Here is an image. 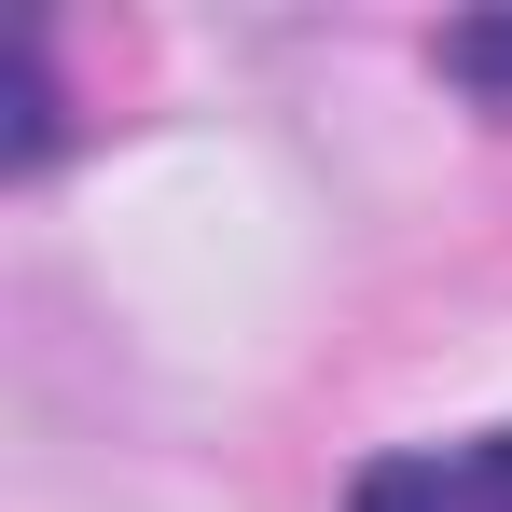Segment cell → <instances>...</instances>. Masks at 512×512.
<instances>
[{
  "label": "cell",
  "instance_id": "cell-1",
  "mask_svg": "<svg viewBox=\"0 0 512 512\" xmlns=\"http://www.w3.org/2000/svg\"><path fill=\"white\" fill-rule=\"evenodd\" d=\"M346 512H512V429H471V443H402L374 457Z\"/></svg>",
  "mask_w": 512,
  "mask_h": 512
},
{
  "label": "cell",
  "instance_id": "cell-2",
  "mask_svg": "<svg viewBox=\"0 0 512 512\" xmlns=\"http://www.w3.org/2000/svg\"><path fill=\"white\" fill-rule=\"evenodd\" d=\"M56 125H70V97H56V28H28V42H14V153H0V167L42 180L56 167Z\"/></svg>",
  "mask_w": 512,
  "mask_h": 512
},
{
  "label": "cell",
  "instance_id": "cell-3",
  "mask_svg": "<svg viewBox=\"0 0 512 512\" xmlns=\"http://www.w3.org/2000/svg\"><path fill=\"white\" fill-rule=\"evenodd\" d=\"M443 84H471L512 125V14H457V28H443Z\"/></svg>",
  "mask_w": 512,
  "mask_h": 512
}]
</instances>
